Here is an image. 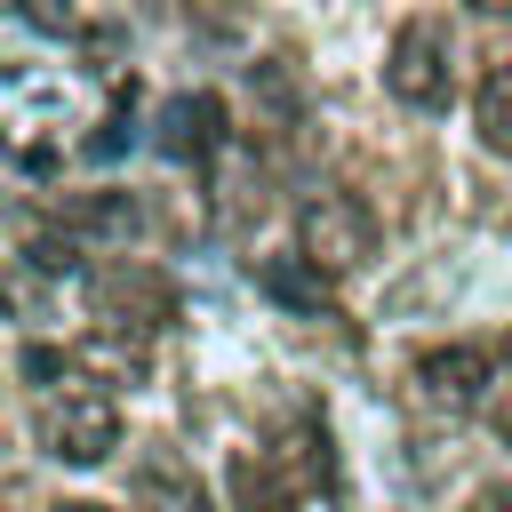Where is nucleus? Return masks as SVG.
<instances>
[{
  "label": "nucleus",
  "instance_id": "14",
  "mask_svg": "<svg viewBox=\"0 0 512 512\" xmlns=\"http://www.w3.org/2000/svg\"><path fill=\"white\" fill-rule=\"evenodd\" d=\"M488 424H496V440L512 448V384H496V392H488Z\"/></svg>",
  "mask_w": 512,
  "mask_h": 512
},
{
  "label": "nucleus",
  "instance_id": "12",
  "mask_svg": "<svg viewBox=\"0 0 512 512\" xmlns=\"http://www.w3.org/2000/svg\"><path fill=\"white\" fill-rule=\"evenodd\" d=\"M264 288H272L280 304H296V312H320V320H328V272H312L304 256H288V264H264Z\"/></svg>",
  "mask_w": 512,
  "mask_h": 512
},
{
  "label": "nucleus",
  "instance_id": "5",
  "mask_svg": "<svg viewBox=\"0 0 512 512\" xmlns=\"http://www.w3.org/2000/svg\"><path fill=\"white\" fill-rule=\"evenodd\" d=\"M416 392L424 400H440V408H488V392H496V352L488 344H432V352H416Z\"/></svg>",
  "mask_w": 512,
  "mask_h": 512
},
{
  "label": "nucleus",
  "instance_id": "11",
  "mask_svg": "<svg viewBox=\"0 0 512 512\" xmlns=\"http://www.w3.org/2000/svg\"><path fill=\"white\" fill-rule=\"evenodd\" d=\"M472 120H480V144L512 160V56H504V64L480 80V96H472Z\"/></svg>",
  "mask_w": 512,
  "mask_h": 512
},
{
  "label": "nucleus",
  "instance_id": "2",
  "mask_svg": "<svg viewBox=\"0 0 512 512\" xmlns=\"http://www.w3.org/2000/svg\"><path fill=\"white\" fill-rule=\"evenodd\" d=\"M184 296L160 264H136V256H112L88 272V320L96 336H128V344H152L160 328H176Z\"/></svg>",
  "mask_w": 512,
  "mask_h": 512
},
{
  "label": "nucleus",
  "instance_id": "4",
  "mask_svg": "<svg viewBox=\"0 0 512 512\" xmlns=\"http://www.w3.org/2000/svg\"><path fill=\"white\" fill-rule=\"evenodd\" d=\"M384 88H392V104H408V112H448V104H456V56H448V32H440L432 16H408V24L392 32V48H384Z\"/></svg>",
  "mask_w": 512,
  "mask_h": 512
},
{
  "label": "nucleus",
  "instance_id": "10",
  "mask_svg": "<svg viewBox=\"0 0 512 512\" xmlns=\"http://www.w3.org/2000/svg\"><path fill=\"white\" fill-rule=\"evenodd\" d=\"M232 496H240V512H304V496H296L264 456H240V464H232Z\"/></svg>",
  "mask_w": 512,
  "mask_h": 512
},
{
  "label": "nucleus",
  "instance_id": "9",
  "mask_svg": "<svg viewBox=\"0 0 512 512\" xmlns=\"http://www.w3.org/2000/svg\"><path fill=\"white\" fill-rule=\"evenodd\" d=\"M48 224L80 248V240H120L136 224V200L128 192H80V200H48Z\"/></svg>",
  "mask_w": 512,
  "mask_h": 512
},
{
  "label": "nucleus",
  "instance_id": "18",
  "mask_svg": "<svg viewBox=\"0 0 512 512\" xmlns=\"http://www.w3.org/2000/svg\"><path fill=\"white\" fill-rule=\"evenodd\" d=\"M504 368H512V336H504Z\"/></svg>",
  "mask_w": 512,
  "mask_h": 512
},
{
  "label": "nucleus",
  "instance_id": "3",
  "mask_svg": "<svg viewBox=\"0 0 512 512\" xmlns=\"http://www.w3.org/2000/svg\"><path fill=\"white\" fill-rule=\"evenodd\" d=\"M376 248H384V224H376V208H368L360 192H312V200L296 208V256H304L312 272L344 280V272L376 264Z\"/></svg>",
  "mask_w": 512,
  "mask_h": 512
},
{
  "label": "nucleus",
  "instance_id": "7",
  "mask_svg": "<svg viewBox=\"0 0 512 512\" xmlns=\"http://www.w3.org/2000/svg\"><path fill=\"white\" fill-rule=\"evenodd\" d=\"M296 496H336L344 480H336V440H328V424L312 416V408H296L280 432H272V456H264Z\"/></svg>",
  "mask_w": 512,
  "mask_h": 512
},
{
  "label": "nucleus",
  "instance_id": "6",
  "mask_svg": "<svg viewBox=\"0 0 512 512\" xmlns=\"http://www.w3.org/2000/svg\"><path fill=\"white\" fill-rule=\"evenodd\" d=\"M224 96H208V88H184V96H160V112H152V144L168 152V160H216L224 152Z\"/></svg>",
  "mask_w": 512,
  "mask_h": 512
},
{
  "label": "nucleus",
  "instance_id": "13",
  "mask_svg": "<svg viewBox=\"0 0 512 512\" xmlns=\"http://www.w3.org/2000/svg\"><path fill=\"white\" fill-rule=\"evenodd\" d=\"M16 16H24L32 32H56V40H80V32H88L72 0H16Z\"/></svg>",
  "mask_w": 512,
  "mask_h": 512
},
{
  "label": "nucleus",
  "instance_id": "8",
  "mask_svg": "<svg viewBox=\"0 0 512 512\" xmlns=\"http://www.w3.org/2000/svg\"><path fill=\"white\" fill-rule=\"evenodd\" d=\"M136 496H144V512H224V504L208 496V480H200L176 448H144V456H136Z\"/></svg>",
  "mask_w": 512,
  "mask_h": 512
},
{
  "label": "nucleus",
  "instance_id": "15",
  "mask_svg": "<svg viewBox=\"0 0 512 512\" xmlns=\"http://www.w3.org/2000/svg\"><path fill=\"white\" fill-rule=\"evenodd\" d=\"M480 504H488V512H512V480H488V488H480Z\"/></svg>",
  "mask_w": 512,
  "mask_h": 512
},
{
  "label": "nucleus",
  "instance_id": "16",
  "mask_svg": "<svg viewBox=\"0 0 512 512\" xmlns=\"http://www.w3.org/2000/svg\"><path fill=\"white\" fill-rule=\"evenodd\" d=\"M472 16H512V0H464Z\"/></svg>",
  "mask_w": 512,
  "mask_h": 512
},
{
  "label": "nucleus",
  "instance_id": "1",
  "mask_svg": "<svg viewBox=\"0 0 512 512\" xmlns=\"http://www.w3.org/2000/svg\"><path fill=\"white\" fill-rule=\"evenodd\" d=\"M128 416L112 400V384H96L88 368H64L56 384L32 392V440L56 456V464H104L120 448Z\"/></svg>",
  "mask_w": 512,
  "mask_h": 512
},
{
  "label": "nucleus",
  "instance_id": "17",
  "mask_svg": "<svg viewBox=\"0 0 512 512\" xmlns=\"http://www.w3.org/2000/svg\"><path fill=\"white\" fill-rule=\"evenodd\" d=\"M56 512H104V504H56Z\"/></svg>",
  "mask_w": 512,
  "mask_h": 512
}]
</instances>
